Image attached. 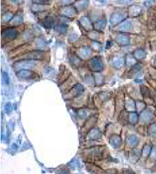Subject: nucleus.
<instances>
[{"label":"nucleus","instance_id":"f257e3e1","mask_svg":"<svg viewBox=\"0 0 156 174\" xmlns=\"http://www.w3.org/2000/svg\"><path fill=\"white\" fill-rule=\"evenodd\" d=\"M19 32L16 28H8L5 29L2 33V44L10 43L17 37Z\"/></svg>","mask_w":156,"mask_h":174},{"label":"nucleus","instance_id":"f03ea898","mask_svg":"<svg viewBox=\"0 0 156 174\" xmlns=\"http://www.w3.org/2000/svg\"><path fill=\"white\" fill-rule=\"evenodd\" d=\"M21 60H42L45 57V53L41 51H33L26 52L22 55Z\"/></svg>","mask_w":156,"mask_h":174},{"label":"nucleus","instance_id":"7ed1b4c3","mask_svg":"<svg viewBox=\"0 0 156 174\" xmlns=\"http://www.w3.org/2000/svg\"><path fill=\"white\" fill-rule=\"evenodd\" d=\"M89 66L91 70L94 72H99L102 70L103 64L102 60L98 57H94L89 62Z\"/></svg>","mask_w":156,"mask_h":174},{"label":"nucleus","instance_id":"20e7f679","mask_svg":"<svg viewBox=\"0 0 156 174\" xmlns=\"http://www.w3.org/2000/svg\"><path fill=\"white\" fill-rule=\"evenodd\" d=\"M125 15L121 12H114L109 18V23L113 26L116 25L124 19Z\"/></svg>","mask_w":156,"mask_h":174},{"label":"nucleus","instance_id":"39448f33","mask_svg":"<svg viewBox=\"0 0 156 174\" xmlns=\"http://www.w3.org/2000/svg\"><path fill=\"white\" fill-rule=\"evenodd\" d=\"M124 107L127 111L134 112L136 110V103L130 97H127L124 100Z\"/></svg>","mask_w":156,"mask_h":174},{"label":"nucleus","instance_id":"423d86ee","mask_svg":"<svg viewBox=\"0 0 156 174\" xmlns=\"http://www.w3.org/2000/svg\"><path fill=\"white\" fill-rule=\"evenodd\" d=\"M142 11V8L138 5H132L130 7L128 13L130 17L136 18L140 15Z\"/></svg>","mask_w":156,"mask_h":174},{"label":"nucleus","instance_id":"0eeeda50","mask_svg":"<svg viewBox=\"0 0 156 174\" xmlns=\"http://www.w3.org/2000/svg\"><path fill=\"white\" fill-rule=\"evenodd\" d=\"M61 12L64 16L68 17H74L77 15L78 11L75 7L68 6L61 10Z\"/></svg>","mask_w":156,"mask_h":174},{"label":"nucleus","instance_id":"6e6552de","mask_svg":"<svg viewBox=\"0 0 156 174\" xmlns=\"http://www.w3.org/2000/svg\"><path fill=\"white\" fill-rule=\"evenodd\" d=\"M153 117V114L152 112L148 110H143L141 112L140 120L145 123H148L152 120Z\"/></svg>","mask_w":156,"mask_h":174},{"label":"nucleus","instance_id":"1a4fd4ad","mask_svg":"<svg viewBox=\"0 0 156 174\" xmlns=\"http://www.w3.org/2000/svg\"><path fill=\"white\" fill-rule=\"evenodd\" d=\"M109 143L111 146L115 149L120 148L122 144L121 137L118 135H113L110 139Z\"/></svg>","mask_w":156,"mask_h":174},{"label":"nucleus","instance_id":"9d476101","mask_svg":"<svg viewBox=\"0 0 156 174\" xmlns=\"http://www.w3.org/2000/svg\"><path fill=\"white\" fill-rule=\"evenodd\" d=\"M113 63L115 68L120 69L123 67L126 63L125 59L120 56H116L113 59Z\"/></svg>","mask_w":156,"mask_h":174},{"label":"nucleus","instance_id":"9b49d317","mask_svg":"<svg viewBox=\"0 0 156 174\" xmlns=\"http://www.w3.org/2000/svg\"><path fill=\"white\" fill-rule=\"evenodd\" d=\"M116 41L118 44L123 46H127L130 44V37L127 35H119L116 38Z\"/></svg>","mask_w":156,"mask_h":174},{"label":"nucleus","instance_id":"f8f14e48","mask_svg":"<svg viewBox=\"0 0 156 174\" xmlns=\"http://www.w3.org/2000/svg\"><path fill=\"white\" fill-rule=\"evenodd\" d=\"M131 26H132L131 23L130 21L126 20L121 22V23L117 27V29L121 32H128L131 29Z\"/></svg>","mask_w":156,"mask_h":174},{"label":"nucleus","instance_id":"ddd939ff","mask_svg":"<svg viewBox=\"0 0 156 174\" xmlns=\"http://www.w3.org/2000/svg\"><path fill=\"white\" fill-rule=\"evenodd\" d=\"M88 5V0H79L75 2V8L77 11H81L86 9Z\"/></svg>","mask_w":156,"mask_h":174},{"label":"nucleus","instance_id":"4468645a","mask_svg":"<svg viewBox=\"0 0 156 174\" xmlns=\"http://www.w3.org/2000/svg\"><path fill=\"white\" fill-rule=\"evenodd\" d=\"M133 55L136 59L142 60L146 57L147 53L143 49H137L134 51Z\"/></svg>","mask_w":156,"mask_h":174},{"label":"nucleus","instance_id":"2eb2a0df","mask_svg":"<svg viewBox=\"0 0 156 174\" xmlns=\"http://www.w3.org/2000/svg\"><path fill=\"white\" fill-rule=\"evenodd\" d=\"M127 142L131 146L135 147L139 143V139L136 135H130L127 138Z\"/></svg>","mask_w":156,"mask_h":174},{"label":"nucleus","instance_id":"dca6fc26","mask_svg":"<svg viewBox=\"0 0 156 174\" xmlns=\"http://www.w3.org/2000/svg\"><path fill=\"white\" fill-rule=\"evenodd\" d=\"M106 25H107L106 21L104 19H102L96 21L94 25V27L97 31H102L105 29Z\"/></svg>","mask_w":156,"mask_h":174},{"label":"nucleus","instance_id":"f3484780","mask_svg":"<svg viewBox=\"0 0 156 174\" xmlns=\"http://www.w3.org/2000/svg\"><path fill=\"white\" fill-rule=\"evenodd\" d=\"M125 61L126 65L127 66H133L136 64V59L134 57L133 55L132 56L130 54L127 55L125 59Z\"/></svg>","mask_w":156,"mask_h":174},{"label":"nucleus","instance_id":"a211bd4d","mask_svg":"<svg viewBox=\"0 0 156 174\" xmlns=\"http://www.w3.org/2000/svg\"><path fill=\"white\" fill-rule=\"evenodd\" d=\"M81 22L83 27H85V29L87 30H90L92 29V26L90 20L86 17H83L81 19Z\"/></svg>","mask_w":156,"mask_h":174},{"label":"nucleus","instance_id":"6ab92c4d","mask_svg":"<svg viewBox=\"0 0 156 174\" xmlns=\"http://www.w3.org/2000/svg\"><path fill=\"white\" fill-rule=\"evenodd\" d=\"M91 53V50L88 48H83L79 51V55L84 58L89 57Z\"/></svg>","mask_w":156,"mask_h":174},{"label":"nucleus","instance_id":"aec40b11","mask_svg":"<svg viewBox=\"0 0 156 174\" xmlns=\"http://www.w3.org/2000/svg\"><path fill=\"white\" fill-rule=\"evenodd\" d=\"M152 148L151 146L149 145H145L143 147L142 150L141 154L142 156L144 157H146L149 156L151 153Z\"/></svg>","mask_w":156,"mask_h":174},{"label":"nucleus","instance_id":"412c9836","mask_svg":"<svg viewBox=\"0 0 156 174\" xmlns=\"http://www.w3.org/2000/svg\"><path fill=\"white\" fill-rule=\"evenodd\" d=\"M54 19L52 16H47L44 19V23L45 26L47 28H50L54 23Z\"/></svg>","mask_w":156,"mask_h":174},{"label":"nucleus","instance_id":"4be33fe9","mask_svg":"<svg viewBox=\"0 0 156 174\" xmlns=\"http://www.w3.org/2000/svg\"><path fill=\"white\" fill-rule=\"evenodd\" d=\"M129 120H130V122L132 124H135L137 123L138 120L137 114L135 112L131 113L129 116Z\"/></svg>","mask_w":156,"mask_h":174},{"label":"nucleus","instance_id":"5701e85b","mask_svg":"<svg viewBox=\"0 0 156 174\" xmlns=\"http://www.w3.org/2000/svg\"><path fill=\"white\" fill-rule=\"evenodd\" d=\"M23 18L21 14H17L16 16L13 17L12 19V24L13 23V25H18L20 24L23 21Z\"/></svg>","mask_w":156,"mask_h":174},{"label":"nucleus","instance_id":"b1692460","mask_svg":"<svg viewBox=\"0 0 156 174\" xmlns=\"http://www.w3.org/2000/svg\"><path fill=\"white\" fill-rule=\"evenodd\" d=\"M140 153V152L137 149H134L130 153V158L132 160V161H135L137 160L138 158L139 157Z\"/></svg>","mask_w":156,"mask_h":174},{"label":"nucleus","instance_id":"393cba45","mask_svg":"<svg viewBox=\"0 0 156 174\" xmlns=\"http://www.w3.org/2000/svg\"><path fill=\"white\" fill-rule=\"evenodd\" d=\"M132 68L130 70V73L133 74H135L137 73L139 71H140L142 69V65H140V64H136L134 65L133 66H132Z\"/></svg>","mask_w":156,"mask_h":174},{"label":"nucleus","instance_id":"a878e982","mask_svg":"<svg viewBox=\"0 0 156 174\" xmlns=\"http://www.w3.org/2000/svg\"><path fill=\"white\" fill-rule=\"evenodd\" d=\"M148 133L150 135L153 136L156 135V124H151L148 128Z\"/></svg>","mask_w":156,"mask_h":174},{"label":"nucleus","instance_id":"bb28decb","mask_svg":"<svg viewBox=\"0 0 156 174\" xmlns=\"http://www.w3.org/2000/svg\"><path fill=\"white\" fill-rule=\"evenodd\" d=\"M146 105L144 103L141 101H138L136 103V109L138 112H142L145 108Z\"/></svg>","mask_w":156,"mask_h":174},{"label":"nucleus","instance_id":"cd10ccee","mask_svg":"<svg viewBox=\"0 0 156 174\" xmlns=\"http://www.w3.org/2000/svg\"><path fill=\"white\" fill-rule=\"evenodd\" d=\"M13 18V15L11 12H7L5 13L4 15L2 16V20L5 21H8Z\"/></svg>","mask_w":156,"mask_h":174},{"label":"nucleus","instance_id":"c85d7f7f","mask_svg":"<svg viewBox=\"0 0 156 174\" xmlns=\"http://www.w3.org/2000/svg\"><path fill=\"white\" fill-rule=\"evenodd\" d=\"M95 3L98 6H105L108 3V0H95Z\"/></svg>","mask_w":156,"mask_h":174},{"label":"nucleus","instance_id":"c756f323","mask_svg":"<svg viewBox=\"0 0 156 174\" xmlns=\"http://www.w3.org/2000/svg\"><path fill=\"white\" fill-rule=\"evenodd\" d=\"M132 2V0H119L118 3L121 5L128 4Z\"/></svg>","mask_w":156,"mask_h":174},{"label":"nucleus","instance_id":"7c9ffc66","mask_svg":"<svg viewBox=\"0 0 156 174\" xmlns=\"http://www.w3.org/2000/svg\"><path fill=\"white\" fill-rule=\"evenodd\" d=\"M150 156H151V158H153V159L156 160V148L152 149Z\"/></svg>","mask_w":156,"mask_h":174},{"label":"nucleus","instance_id":"2f4dec72","mask_svg":"<svg viewBox=\"0 0 156 174\" xmlns=\"http://www.w3.org/2000/svg\"><path fill=\"white\" fill-rule=\"evenodd\" d=\"M96 78H98V80H96V81H97V83L98 84H102L103 83V81H104V78H103V77L101 76V75H97V77Z\"/></svg>","mask_w":156,"mask_h":174},{"label":"nucleus","instance_id":"473e14b6","mask_svg":"<svg viewBox=\"0 0 156 174\" xmlns=\"http://www.w3.org/2000/svg\"><path fill=\"white\" fill-rule=\"evenodd\" d=\"M63 4L65 5H71V3H74L75 0H61Z\"/></svg>","mask_w":156,"mask_h":174},{"label":"nucleus","instance_id":"72a5a7b5","mask_svg":"<svg viewBox=\"0 0 156 174\" xmlns=\"http://www.w3.org/2000/svg\"><path fill=\"white\" fill-rule=\"evenodd\" d=\"M113 45V43L111 42V41H108L107 42V47H108L109 45V47L107 48H111Z\"/></svg>","mask_w":156,"mask_h":174},{"label":"nucleus","instance_id":"f704fd0d","mask_svg":"<svg viewBox=\"0 0 156 174\" xmlns=\"http://www.w3.org/2000/svg\"><path fill=\"white\" fill-rule=\"evenodd\" d=\"M153 64L154 67L155 68H156V55L155 56V57H154V58Z\"/></svg>","mask_w":156,"mask_h":174},{"label":"nucleus","instance_id":"c9c22d12","mask_svg":"<svg viewBox=\"0 0 156 174\" xmlns=\"http://www.w3.org/2000/svg\"><path fill=\"white\" fill-rule=\"evenodd\" d=\"M136 83H140L142 82V80H139V79H137L136 80Z\"/></svg>","mask_w":156,"mask_h":174},{"label":"nucleus","instance_id":"e433bc0d","mask_svg":"<svg viewBox=\"0 0 156 174\" xmlns=\"http://www.w3.org/2000/svg\"><path fill=\"white\" fill-rule=\"evenodd\" d=\"M39 1H41L46 2L47 1H49V0H39Z\"/></svg>","mask_w":156,"mask_h":174}]
</instances>
